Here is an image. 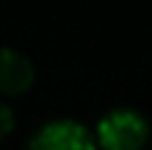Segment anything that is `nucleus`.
<instances>
[{
	"instance_id": "1",
	"label": "nucleus",
	"mask_w": 152,
	"mask_h": 150,
	"mask_svg": "<svg viewBox=\"0 0 152 150\" xmlns=\"http://www.w3.org/2000/svg\"><path fill=\"white\" fill-rule=\"evenodd\" d=\"M150 125L132 108H115L97 123V140L102 150H142Z\"/></svg>"
},
{
	"instance_id": "4",
	"label": "nucleus",
	"mask_w": 152,
	"mask_h": 150,
	"mask_svg": "<svg viewBox=\"0 0 152 150\" xmlns=\"http://www.w3.org/2000/svg\"><path fill=\"white\" fill-rule=\"evenodd\" d=\"M15 125V115H12V108L8 103H0V138H5Z\"/></svg>"
},
{
	"instance_id": "2",
	"label": "nucleus",
	"mask_w": 152,
	"mask_h": 150,
	"mask_svg": "<svg viewBox=\"0 0 152 150\" xmlns=\"http://www.w3.org/2000/svg\"><path fill=\"white\" fill-rule=\"evenodd\" d=\"M30 150H97L92 133L77 120H53L30 140Z\"/></svg>"
},
{
	"instance_id": "3",
	"label": "nucleus",
	"mask_w": 152,
	"mask_h": 150,
	"mask_svg": "<svg viewBox=\"0 0 152 150\" xmlns=\"http://www.w3.org/2000/svg\"><path fill=\"white\" fill-rule=\"evenodd\" d=\"M35 80L33 62L12 48H0V93L20 95Z\"/></svg>"
}]
</instances>
